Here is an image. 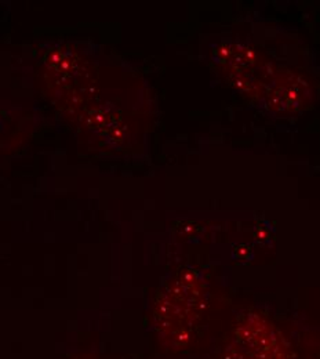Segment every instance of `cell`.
<instances>
[{
	"mask_svg": "<svg viewBox=\"0 0 320 359\" xmlns=\"http://www.w3.org/2000/svg\"><path fill=\"white\" fill-rule=\"evenodd\" d=\"M220 359H288V344L263 315L239 316Z\"/></svg>",
	"mask_w": 320,
	"mask_h": 359,
	"instance_id": "obj_1",
	"label": "cell"
}]
</instances>
